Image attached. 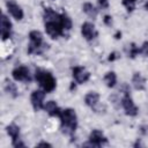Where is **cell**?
<instances>
[{
    "mask_svg": "<svg viewBox=\"0 0 148 148\" xmlns=\"http://www.w3.org/2000/svg\"><path fill=\"white\" fill-rule=\"evenodd\" d=\"M36 147H52V145H50L49 142H44V141H42V142L37 143Z\"/></svg>",
    "mask_w": 148,
    "mask_h": 148,
    "instance_id": "cell-26",
    "label": "cell"
},
{
    "mask_svg": "<svg viewBox=\"0 0 148 148\" xmlns=\"http://www.w3.org/2000/svg\"><path fill=\"white\" fill-rule=\"evenodd\" d=\"M7 134L12 138V143H15L16 141L20 140V127L16 126L15 124H10L6 127Z\"/></svg>",
    "mask_w": 148,
    "mask_h": 148,
    "instance_id": "cell-16",
    "label": "cell"
},
{
    "mask_svg": "<svg viewBox=\"0 0 148 148\" xmlns=\"http://www.w3.org/2000/svg\"><path fill=\"white\" fill-rule=\"evenodd\" d=\"M123 1H126V2H130V3H134V5H135V2H136L138 0H123Z\"/></svg>",
    "mask_w": 148,
    "mask_h": 148,
    "instance_id": "cell-28",
    "label": "cell"
},
{
    "mask_svg": "<svg viewBox=\"0 0 148 148\" xmlns=\"http://www.w3.org/2000/svg\"><path fill=\"white\" fill-rule=\"evenodd\" d=\"M35 79L45 92H52L57 87V81L54 76L45 69H40V68L36 69Z\"/></svg>",
    "mask_w": 148,
    "mask_h": 148,
    "instance_id": "cell-3",
    "label": "cell"
},
{
    "mask_svg": "<svg viewBox=\"0 0 148 148\" xmlns=\"http://www.w3.org/2000/svg\"><path fill=\"white\" fill-rule=\"evenodd\" d=\"M108 139L105 138V135L103 134L102 131L99 130H92L91 133L89 134V142L84 143L83 147L89 146V147H101L102 145L106 143Z\"/></svg>",
    "mask_w": 148,
    "mask_h": 148,
    "instance_id": "cell-6",
    "label": "cell"
},
{
    "mask_svg": "<svg viewBox=\"0 0 148 148\" xmlns=\"http://www.w3.org/2000/svg\"><path fill=\"white\" fill-rule=\"evenodd\" d=\"M59 118L61 123V131L67 135H73L77 127V116L75 110L67 108L61 111Z\"/></svg>",
    "mask_w": 148,
    "mask_h": 148,
    "instance_id": "cell-2",
    "label": "cell"
},
{
    "mask_svg": "<svg viewBox=\"0 0 148 148\" xmlns=\"http://www.w3.org/2000/svg\"><path fill=\"white\" fill-rule=\"evenodd\" d=\"M82 10H83L89 17H91V18H96V16H97V14H98V10L96 9V7H95L91 2H86V3H83Z\"/></svg>",
    "mask_w": 148,
    "mask_h": 148,
    "instance_id": "cell-17",
    "label": "cell"
},
{
    "mask_svg": "<svg viewBox=\"0 0 148 148\" xmlns=\"http://www.w3.org/2000/svg\"><path fill=\"white\" fill-rule=\"evenodd\" d=\"M139 53H140V47L136 46V44L132 43V44L130 45V47H128V57H131V58H135Z\"/></svg>",
    "mask_w": 148,
    "mask_h": 148,
    "instance_id": "cell-21",
    "label": "cell"
},
{
    "mask_svg": "<svg viewBox=\"0 0 148 148\" xmlns=\"http://www.w3.org/2000/svg\"><path fill=\"white\" fill-rule=\"evenodd\" d=\"M123 94L124 95L121 97V105H123V108L125 110V113L127 116H131V117L136 116L138 112H139V109L134 104V102H133V99H132V97L130 95V91H125Z\"/></svg>",
    "mask_w": 148,
    "mask_h": 148,
    "instance_id": "cell-5",
    "label": "cell"
},
{
    "mask_svg": "<svg viewBox=\"0 0 148 148\" xmlns=\"http://www.w3.org/2000/svg\"><path fill=\"white\" fill-rule=\"evenodd\" d=\"M104 82L109 88H113L117 83V75L114 72H108L104 75Z\"/></svg>",
    "mask_w": 148,
    "mask_h": 148,
    "instance_id": "cell-19",
    "label": "cell"
},
{
    "mask_svg": "<svg viewBox=\"0 0 148 148\" xmlns=\"http://www.w3.org/2000/svg\"><path fill=\"white\" fill-rule=\"evenodd\" d=\"M6 7H7L9 14H10L15 20L20 21V20L23 18V16H24L23 9H22L15 1H13V0H8V1L6 2Z\"/></svg>",
    "mask_w": 148,
    "mask_h": 148,
    "instance_id": "cell-12",
    "label": "cell"
},
{
    "mask_svg": "<svg viewBox=\"0 0 148 148\" xmlns=\"http://www.w3.org/2000/svg\"><path fill=\"white\" fill-rule=\"evenodd\" d=\"M43 18H44V25H45V31L46 34L56 39L60 36H65L66 32L61 27V14L54 12L52 8H45L43 13Z\"/></svg>",
    "mask_w": 148,
    "mask_h": 148,
    "instance_id": "cell-1",
    "label": "cell"
},
{
    "mask_svg": "<svg viewBox=\"0 0 148 148\" xmlns=\"http://www.w3.org/2000/svg\"><path fill=\"white\" fill-rule=\"evenodd\" d=\"M140 53L145 57H148V42H143V44L140 47Z\"/></svg>",
    "mask_w": 148,
    "mask_h": 148,
    "instance_id": "cell-22",
    "label": "cell"
},
{
    "mask_svg": "<svg viewBox=\"0 0 148 148\" xmlns=\"http://www.w3.org/2000/svg\"><path fill=\"white\" fill-rule=\"evenodd\" d=\"M44 98H45V91L44 90H34L30 96L31 105L35 111H39L44 108Z\"/></svg>",
    "mask_w": 148,
    "mask_h": 148,
    "instance_id": "cell-9",
    "label": "cell"
},
{
    "mask_svg": "<svg viewBox=\"0 0 148 148\" xmlns=\"http://www.w3.org/2000/svg\"><path fill=\"white\" fill-rule=\"evenodd\" d=\"M103 21H104V23H105L106 25H109V27L112 25V17H111L110 15H105L104 18H103Z\"/></svg>",
    "mask_w": 148,
    "mask_h": 148,
    "instance_id": "cell-24",
    "label": "cell"
},
{
    "mask_svg": "<svg viewBox=\"0 0 148 148\" xmlns=\"http://www.w3.org/2000/svg\"><path fill=\"white\" fill-rule=\"evenodd\" d=\"M12 22L10 20L2 14L1 15V21H0V32H1V38L2 40H6L12 37Z\"/></svg>",
    "mask_w": 148,
    "mask_h": 148,
    "instance_id": "cell-10",
    "label": "cell"
},
{
    "mask_svg": "<svg viewBox=\"0 0 148 148\" xmlns=\"http://www.w3.org/2000/svg\"><path fill=\"white\" fill-rule=\"evenodd\" d=\"M97 3L98 6L102 8V9H108L110 3H109V0H97Z\"/></svg>",
    "mask_w": 148,
    "mask_h": 148,
    "instance_id": "cell-23",
    "label": "cell"
},
{
    "mask_svg": "<svg viewBox=\"0 0 148 148\" xmlns=\"http://www.w3.org/2000/svg\"><path fill=\"white\" fill-rule=\"evenodd\" d=\"M132 84L136 90H143L146 88V80L141 75V73L136 72L132 76Z\"/></svg>",
    "mask_w": 148,
    "mask_h": 148,
    "instance_id": "cell-15",
    "label": "cell"
},
{
    "mask_svg": "<svg viewBox=\"0 0 148 148\" xmlns=\"http://www.w3.org/2000/svg\"><path fill=\"white\" fill-rule=\"evenodd\" d=\"M5 90H6V92L8 94V95H10L12 97H17L18 96V90H17V88H16V84L15 83H13L12 81H6L5 82Z\"/></svg>",
    "mask_w": 148,
    "mask_h": 148,
    "instance_id": "cell-18",
    "label": "cell"
},
{
    "mask_svg": "<svg viewBox=\"0 0 148 148\" xmlns=\"http://www.w3.org/2000/svg\"><path fill=\"white\" fill-rule=\"evenodd\" d=\"M118 58H119L118 53H117V52H112V53H110L108 60H109V61H113V60H116V59H118Z\"/></svg>",
    "mask_w": 148,
    "mask_h": 148,
    "instance_id": "cell-25",
    "label": "cell"
},
{
    "mask_svg": "<svg viewBox=\"0 0 148 148\" xmlns=\"http://www.w3.org/2000/svg\"><path fill=\"white\" fill-rule=\"evenodd\" d=\"M29 45L28 53L29 54H39L45 49V43L43 40V35L38 30H31L29 32Z\"/></svg>",
    "mask_w": 148,
    "mask_h": 148,
    "instance_id": "cell-4",
    "label": "cell"
},
{
    "mask_svg": "<svg viewBox=\"0 0 148 148\" xmlns=\"http://www.w3.org/2000/svg\"><path fill=\"white\" fill-rule=\"evenodd\" d=\"M12 76L15 81H21V82H30L32 80L30 71L25 66L15 67L12 72Z\"/></svg>",
    "mask_w": 148,
    "mask_h": 148,
    "instance_id": "cell-7",
    "label": "cell"
},
{
    "mask_svg": "<svg viewBox=\"0 0 148 148\" xmlns=\"http://www.w3.org/2000/svg\"><path fill=\"white\" fill-rule=\"evenodd\" d=\"M81 35L83 36L84 39L87 40H92L97 37V31H96V28L92 23L90 22H84L82 25H81Z\"/></svg>",
    "mask_w": 148,
    "mask_h": 148,
    "instance_id": "cell-11",
    "label": "cell"
},
{
    "mask_svg": "<svg viewBox=\"0 0 148 148\" xmlns=\"http://www.w3.org/2000/svg\"><path fill=\"white\" fill-rule=\"evenodd\" d=\"M61 27H62V29L65 30V32H67V31H69L71 29H72V25H73V23H72V20H71V17L67 15V14H65V13H62L61 14Z\"/></svg>",
    "mask_w": 148,
    "mask_h": 148,
    "instance_id": "cell-20",
    "label": "cell"
},
{
    "mask_svg": "<svg viewBox=\"0 0 148 148\" xmlns=\"http://www.w3.org/2000/svg\"><path fill=\"white\" fill-rule=\"evenodd\" d=\"M114 37H116L117 39H119V38L121 37V32H120V31H117V32H116V35H114Z\"/></svg>",
    "mask_w": 148,
    "mask_h": 148,
    "instance_id": "cell-27",
    "label": "cell"
},
{
    "mask_svg": "<svg viewBox=\"0 0 148 148\" xmlns=\"http://www.w3.org/2000/svg\"><path fill=\"white\" fill-rule=\"evenodd\" d=\"M84 103L94 110H97V105L99 103V95L96 91H90L84 96Z\"/></svg>",
    "mask_w": 148,
    "mask_h": 148,
    "instance_id": "cell-13",
    "label": "cell"
},
{
    "mask_svg": "<svg viewBox=\"0 0 148 148\" xmlns=\"http://www.w3.org/2000/svg\"><path fill=\"white\" fill-rule=\"evenodd\" d=\"M72 75L75 80L76 83L79 84H82V83H86L89 79H90V73L84 68V67H81V66H75L72 68Z\"/></svg>",
    "mask_w": 148,
    "mask_h": 148,
    "instance_id": "cell-8",
    "label": "cell"
},
{
    "mask_svg": "<svg viewBox=\"0 0 148 148\" xmlns=\"http://www.w3.org/2000/svg\"><path fill=\"white\" fill-rule=\"evenodd\" d=\"M50 116L52 117H59L60 113H61V109L58 106V104L54 102V101H47L45 104H44V108H43Z\"/></svg>",
    "mask_w": 148,
    "mask_h": 148,
    "instance_id": "cell-14",
    "label": "cell"
}]
</instances>
